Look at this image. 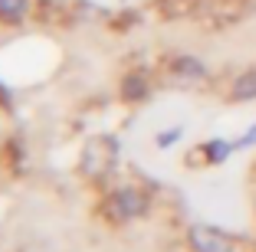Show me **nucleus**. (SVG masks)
Wrapping results in <instances>:
<instances>
[{"label":"nucleus","instance_id":"3","mask_svg":"<svg viewBox=\"0 0 256 252\" xmlns=\"http://www.w3.org/2000/svg\"><path fill=\"white\" fill-rule=\"evenodd\" d=\"M204 0H154V10H158L164 20H178V16L188 13H200Z\"/></svg>","mask_w":256,"mask_h":252},{"label":"nucleus","instance_id":"8","mask_svg":"<svg viewBox=\"0 0 256 252\" xmlns=\"http://www.w3.org/2000/svg\"><path fill=\"white\" fill-rule=\"evenodd\" d=\"M207 151H210V161H224V157H226V151H230V144L214 141V144H207Z\"/></svg>","mask_w":256,"mask_h":252},{"label":"nucleus","instance_id":"2","mask_svg":"<svg viewBox=\"0 0 256 252\" xmlns=\"http://www.w3.org/2000/svg\"><path fill=\"white\" fill-rule=\"evenodd\" d=\"M108 213L115 220H128V216H135V213H144V197L135 190H118L108 200Z\"/></svg>","mask_w":256,"mask_h":252},{"label":"nucleus","instance_id":"1","mask_svg":"<svg viewBox=\"0 0 256 252\" xmlns=\"http://www.w3.org/2000/svg\"><path fill=\"white\" fill-rule=\"evenodd\" d=\"M190 243H194L197 252H234V239L220 230H210V226H194Z\"/></svg>","mask_w":256,"mask_h":252},{"label":"nucleus","instance_id":"7","mask_svg":"<svg viewBox=\"0 0 256 252\" xmlns=\"http://www.w3.org/2000/svg\"><path fill=\"white\" fill-rule=\"evenodd\" d=\"M30 10V0H0V16H20Z\"/></svg>","mask_w":256,"mask_h":252},{"label":"nucleus","instance_id":"5","mask_svg":"<svg viewBox=\"0 0 256 252\" xmlns=\"http://www.w3.org/2000/svg\"><path fill=\"white\" fill-rule=\"evenodd\" d=\"M122 95H125V98H144V95H148V79H144L142 72L128 75L125 85H122Z\"/></svg>","mask_w":256,"mask_h":252},{"label":"nucleus","instance_id":"6","mask_svg":"<svg viewBox=\"0 0 256 252\" xmlns=\"http://www.w3.org/2000/svg\"><path fill=\"white\" fill-rule=\"evenodd\" d=\"M171 69H174V75H184V79H200L204 75V66L197 59H190V56H181Z\"/></svg>","mask_w":256,"mask_h":252},{"label":"nucleus","instance_id":"4","mask_svg":"<svg viewBox=\"0 0 256 252\" xmlns=\"http://www.w3.org/2000/svg\"><path fill=\"white\" fill-rule=\"evenodd\" d=\"M234 98H256V69H250V72H243L240 79L234 82Z\"/></svg>","mask_w":256,"mask_h":252}]
</instances>
